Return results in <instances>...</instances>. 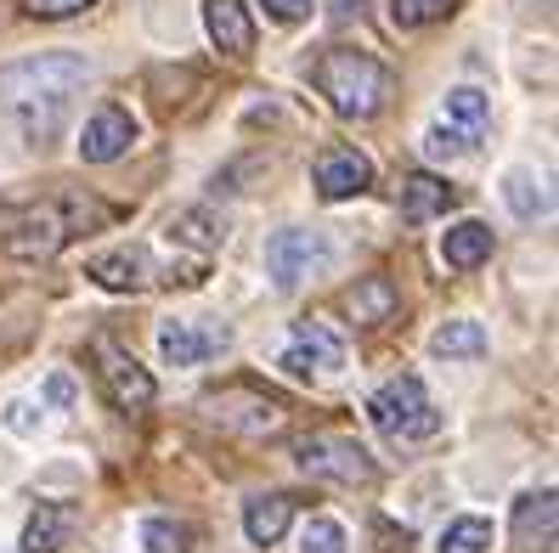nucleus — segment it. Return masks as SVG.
Here are the masks:
<instances>
[{
  "instance_id": "f257e3e1",
  "label": "nucleus",
  "mask_w": 559,
  "mask_h": 553,
  "mask_svg": "<svg viewBox=\"0 0 559 553\" xmlns=\"http://www.w3.org/2000/svg\"><path fill=\"white\" fill-rule=\"evenodd\" d=\"M91 85V62L80 51H40L0 69V108H7L28 142H46L62 130L74 96Z\"/></svg>"
},
{
  "instance_id": "f03ea898",
  "label": "nucleus",
  "mask_w": 559,
  "mask_h": 553,
  "mask_svg": "<svg viewBox=\"0 0 559 553\" xmlns=\"http://www.w3.org/2000/svg\"><path fill=\"white\" fill-rule=\"evenodd\" d=\"M317 91L328 96V108L340 119H379L384 113V96H390V69L373 51H356V46H334L317 57L311 69Z\"/></svg>"
},
{
  "instance_id": "7ed1b4c3",
  "label": "nucleus",
  "mask_w": 559,
  "mask_h": 553,
  "mask_svg": "<svg viewBox=\"0 0 559 553\" xmlns=\"http://www.w3.org/2000/svg\"><path fill=\"white\" fill-rule=\"evenodd\" d=\"M368 418L384 441H402V446L441 435V407L430 401V389H424L418 373H396L390 384H379L368 396Z\"/></svg>"
},
{
  "instance_id": "20e7f679",
  "label": "nucleus",
  "mask_w": 559,
  "mask_h": 553,
  "mask_svg": "<svg viewBox=\"0 0 559 553\" xmlns=\"http://www.w3.org/2000/svg\"><path fill=\"white\" fill-rule=\"evenodd\" d=\"M334 243L328 232H311V226H283V232L266 238V277L277 294H294V288H306L311 277H322L334 266Z\"/></svg>"
},
{
  "instance_id": "39448f33",
  "label": "nucleus",
  "mask_w": 559,
  "mask_h": 553,
  "mask_svg": "<svg viewBox=\"0 0 559 553\" xmlns=\"http://www.w3.org/2000/svg\"><path fill=\"white\" fill-rule=\"evenodd\" d=\"M74 220H80V204L69 209H12L0 215V249L12 260H51L62 243L74 238Z\"/></svg>"
},
{
  "instance_id": "423d86ee",
  "label": "nucleus",
  "mask_w": 559,
  "mask_h": 553,
  "mask_svg": "<svg viewBox=\"0 0 559 553\" xmlns=\"http://www.w3.org/2000/svg\"><path fill=\"white\" fill-rule=\"evenodd\" d=\"M91 362H96V384H103V396L119 407V412H147L153 401H158V384H153V373L130 356L124 345H114V339H96L91 345Z\"/></svg>"
},
{
  "instance_id": "0eeeda50",
  "label": "nucleus",
  "mask_w": 559,
  "mask_h": 553,
  "mask_svg": "<svg viewBox=\"0 0 559 553\" xmlns=\"http://www.w3.org/2000/svg\"><path fill=\"white\" fill-rule=\"evenodd\" d=\"M233 350V328L221 316H170L158 322V356L170 368H204Z\"/></svg>"
},
{
  "instance_id": "6e6552de",
  "label": "nucleus",
  "mask_w": 559,
  "mask_h": 553,
  "mask_svg": "<svg viewBox=\"0 0 559 553\" xmlns=\"http://www.w3.org/2000/svg\"><path fill=\"white\" fill-rule=\"evenodd\" d=\"M294 464L317 480H340V485H373L379 480V464L368 458V446H356L345 435H311L294 446Z\"/></svg>"
},
{
  "instance_id": "1a4fd4ad",
  "label": "nucleus",
  "mask_w": 559,
  "mask_h": 553,
  "mask_svg": "<svg viewBox=\"0 0 559 553\" xmlns=\"http://www.w3.org/2000/svg\"><path fill=\"white\" fill-rule=\"evenodd\" d=\"M277 368L294 373V378H306V384L334 378V373L345 368V339L328 328V322L300 316V322H294V334H288V350H283V362H277Z\"/></svg>"
},
{
  "instance_id": "9d476101",
  "label": "nucleus",
  "mask_w": 559,
  "mask_h": 553,
  "mask_svg": "<svg viewBox=\"0 0 559 553\" xmlns=\"http://www.w3.org/2000/svg\"><path fill=\"white\" fill-rule=\"evenodd\" d=\"M311 181H317V199H322V204L361 199V192L373 187V158L356 153V147H328V153H317Z\"/></svg>"
},
{
  "instance_id": "9b49d317",
  "label": "nucleus",
  "mask_w": 559,
  "mask_h": 553,
  "mask_svg": "<svg viewBox=\"0 0 559 553\" xmlns=\"http://www.w3.org/2000/svg\"><path fill=\"white\" fill-rule=\"evenodd\" d=\"M204 412L215 418V424H233V430H249V435H272V430H283V418H288L283 401L254 396V389H226V396H210Z\"/></svg>"
},
{
  "instance_id": "f8f14e48",
  "label": "nucleus",
  "mask_w": 559,
  "mask_h": 553,
  "mask_svg": "<svg viewBox=\"0 0 559 553\" xmlns=\"http://www.w3.org/2000/svg\"><path fill=\"white\" fill-rule=\"evenodd\" d=\"M130 142H136V119L124 108H96L80 130V158L85 165H114L130 153Z\"/></svg>"
},
{
  "instance_id": "ddd939ff",
  "label": "nucleus",
  "mask_w": 559,
  "mask_h": 553,
  "mask_svg": "<svg viewBox=\"0 0 559 553\" xmlns=\"http://www.w3.org/2000/svg\"><path fill=\"white\" fill-rule=\"evenodd\" d=\"M204 28L221 57L243 62L254 51V23H249V7L243 0H204Z\"/></svg>"
},
{
  "instance_id": "4468645a",
  "label": "nucleus",
  "mask_w": 559,
  "mask_h": 553,
  "mask_svg": "<svg viewBox=\"0 0 559 553\" xmlns=\"http://www.w3.org/2000/svg\"><path fill=\"white\" fill-rule=\"evenodd\" d=\"M288 526H294V497L288 492H260V497L243 503V537L254 548H277L288 537Z\"/></svg>"
},
{
  "instance_id": "2eb2a0df",
  "label": "nucleus",
  "mask_w": 559,
  "mask_h": 553,
  "mask_svg": "<svg viewBox=\"0 0 559 553\" xmlns=\"http://www.w3.org/2000/svg\"><path fill=\"white\" fill-rule=\"evenodd\" d=\"M554 519H559V503H554V485H543V492H525L514 503V542L525 553H548L554 548Z\"/></svg>"
},
{
  "instance_id": "dca6fc26",
  "label": "nucleus",
  "mask_w": 559,
  "mask_h": 553,
  "mask_svg": "<svg viewBox=\"0 0 559 553\" xmlns=\"http://www.w3.org/2000/svg\"><path fill=\"white\" fill-rule=\"evenodd\" d=\"M74 526H80V514L69 503H40L35 514H28L17 553H62V548H69V537H74Z\"/></svg>"
},
{
  "instance_id": "f3484780",
  "label": "nucleus",
  "mask_w": 559,
  "mask_h": 553,
  "mask_svg": "<svg viewBox=\"0 0 559 553\" xmlns=\"http://www.w3.org/2000/svg\"><path fill=\"white\" fill-rule=\"evenodd\" d=\"M491 249H498V238H491V226L486 220H452L447 232H441V260L452 272H475L491 260Z\"/></svg>"
},
{
  "instance_id": "a211bd4d",
  "label": "nucleus",
  "mask_w": 559,
  "mask_h": 553,
  "mask_svg": "<svg viewBox=\"0 0 559 553\" xmlns=\"http://www.w3.org/2000/svg\"><path fill=\"white\" fill-rule=\"evenodd\" d=\"M91 277L103 282L108 294H136V288L153 282V260H147V249H114V254L91 260Z\"/></svg>"
},
{
  "instance_id": "6ab92c4d",
  "label": "nucleus",
  "mask_w": 559,
  "mask_h": 553,
  "mask_svg": "<svg viewBox=\"0 0 559 553\" xmlns=\"http://www.w3.org/2000/svg\"><path fill=\"white\" fill-rule=\"evenodd\" d=\"M457 204V192L441 181V176H407L402 181V220H413V226H424V220H436V215H447Z\"/></svg>"
},
{
  "instance_id": "aec40b11",
  "label": "nucleus",
  "mask_w": 559,
  "mask_h": 553,
  "mask_svg": "<svg viewBox=\"0 0 559 553\" xmlns=\"http://www.w3.org/2000/svg\"><path fill=\"white\" fill-rule=\"evenodd\" d=\"M396 288H390V277H361L350 294H345V311H350V322L356 328H379V322H390L396 316Z\"/></svg>"
},
{
  "instance_id": "412c9836",
  "label": "nucleus",
  "mask_w": 559,
  "mask_h": 553,
  "mask_svg": "<svg viewBox=\"0 0 559 553\" xmlns=\"http://www.w3.org/2000/svg\"><path fill=\"white\" fill-rule=\"evenodd\" d=\"M441 124L447 130H464V136H486V124H491V103H486V91H475V85H457V91H447V103H441Z\"/></svg>"
},
{
  "instance_id": "4be33fe9",
  "label": "nucleus",
  "mask_w": 559,
  "mask_h": 553,
  "mask_svg": "<svg viewBox=\"0 0 559 553\" xmlns=\"http://www.w3.org/2000/svg\"><path fill=\"white\" fill-rule=\"evenodd\" d=\"M430 350L441 356V362H475V356H486V328L469 322V316H457V322H447V328H436Z\"/></svg>"
},
{
  "instance_id": "5701e85b",
  "label": "nucleus",
  "mask_w": 559,
  "mask_h": 553,
  "mask_svg": "<svg viewBox=\"0 0 559 553\" xmlns=\"http://www.w3.org/2000/svg\"><path fill=\"white\" fill-rule=\"evenodd\" d=\"M503 204H509L520 220H543V215L554 209L548 187H543L532 170H509V176H503Z\"/></svg>"
},
{
  "instance_id": "b1692460",
  "label": "nucleus",
  "mask_w": 559,
  "mask_h": 553,
  "mask_svg": "<svg viewBox=\"0 0 559 553\" xmlns=\"http://www.w3.org/2000/svg\"><path fill=\"white\" fill-rule=\"evenodd\" d=\"M436 548H441V553H486V548H491V519H480V514H457L452 526L441 531Z\"/></svg>"
},
{
  "instance_id": "393cba45",
  "label": "nucleus",
  "mask_w": 559,
  "mask_h": 553,
  "mask_svg": "<svg viewBox=\"0 0 559 553\" xmlns=\"http://www.w3.org/2000/svg\"><path fill=\"white\" fill-rule=\"evenodd\" d=\"M170 238L176 243H192L199 254H215L221 243H226V220H210V215H181V220H170Z\"/></svg>"
},
{
  "instance_id": "a878e982",
  "label": "nucleus",
  "mask_w": 559,
  "mask_h": 553,
  "mask_svg": "<svg viewBox=\"0 0 559 553\" xmlns=\"http://www.w3.org/2000/svg\"><path fill=\"white\" fill-rule=\"evenodd\" d=\"M464 0H390V23L396 28H430L441 17H452Z\"/></svg>"
},
{
  "instance_id": "bb28decb",
  "label": "nucleus",
  "mask_w": 559,
  "mask_h": 553,
  "mask_svg": "<svg viewBox=\"0 0 559 553\" xmlns=\"http://www.w3.org/2000/svg\"><path fill=\"white\" fill-rule=\"evenodd\" d=\"M187 542H192V531L187 526H176V519H142V548L147 553H187Z\"/></svg>"
},
{
  "instance_id": "cd10ccee",
  "label": "nucleus",
  "mask_w": 559,
  "mask_h": 553,
  "mask_svg": "<svg viewBox=\"0 0 559 553\" xmlns=\"http://www.w3.org/2000/svg\"><path fill=\"white\" fill-rule=\"evenodd\" d=\"M300 553H350V537L340 519H311L300 531Z\"/></svg>"
},
{
  "instance_id": "c85d7f7f",
  "label": "nucleus",
  "mask_w": 559,
  "mask_h": 553,
  "mask_svg": "<svg viewBox=\"0 0 559 553\" xmlns=\"http://www.w3.org/2000/svg\"><path fill=\"white\" fill-rule=\"evenodd\" d=\"M475 147H480L475 136H464V130H447V124H436L430 136H424V158H447V165H452V158H464V153H475Z\"/></svg>"
},
{
  "instance_id": "c756f323",
  "label": "nucleus",
  "mask_w": 559,
  "mask_h": 553,
  "mask_svg": "<svg viewBox=\"0 0 559 553\" xmlns=\"http://www.w3.org/2000/svg\"><path fill=\"white\" fill-rule=\"evenodd\" d=\"M85 7H96V0H23V12H28V17H46V23H57V17H80Z\"/></svg>"
},
{
  "instance_id": "7c9ffc66",
  "label": "nucleus",
  "mask_w": 559,
  "mask_h": 553,
  "mask_svg": "<svg viewBox=\"0 0 559 553\" xmlns=\"http://www.w3.org/2000/svg\"><path fill=\"white\" fill-rule=\"evenodd\" d=\"M272 23H306L311 17V0H260Z\"/></svg>"
},
{
  "instance_id": "2f4dec72",
  "label": "nucleus",
  "mask_w": 559,
  "mask_h": 553,
  "mask_svg": "<svg viewBox=\"0 0 559 553\" xmlns=\"http://www.w3.org/2000/svg\"><path fill=\"white\" fill-rule=\"evenodd\" d=\"M46 401H51L57 412H69V407H74V378H69V373H51V378H46Z\"/></svg>"
},
{
  "instance_id": "473e14b6",
  "label": "nucleus",
  "mask_w": 559,
  "mask_h": 553,
  "mask_svg": "<svg viewBox=\"0 0 559 553\" xmlns=\"http://www.w3.org/2000/svg\"><path fill=\"white\" fill-rule=\"evenodd\" d=\"M7 424H12L17 435H28V430H35V407H28V401H12V407H7Z\"/></svg>"
},
{
  "instance_id": "72a5a7b5",
  "label": "nucleus",
  "mask_w": 559,
  "mask_h": 553,
  "mask_svg": "<svg viewBox=\"0 0 559 553\" xmlns=\"http://www.w3.org/2000/svg\"><path fill=\"white\" fill-rule=\"evenodd\" d=\"M350 12H361V0H334V17H350Z\"/></svg>"
}]
</instances>
